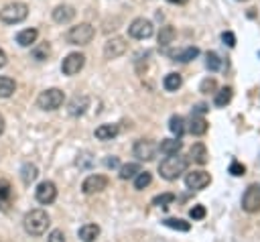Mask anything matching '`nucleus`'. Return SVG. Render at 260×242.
<instances>
[{"label": "nucleus", "mask_w": 260, "mask_h": 242, "mask_svg": "<svg viewBox=\"0 0 260 242\" xmlns=\"http://www.w3.org/2000/svg\"><path fill=\"white\" fill-rule=\"evenodd\" d=\"M12 197H14V193H12L10 181L8 179H0V209H8Z\"/></svg>", "instance_id": "f3484780"}, {"label": "nucleus", "mask_w": 260, "mask_h": 242, "mask_svg": "<svg viewBox=\"0 0 260 242\" xmlns=\"http://www.w3.org/2000/svg\"><path fill=\"white\" fill-rule=\"evenodd\" d=\"M152 183V175L148 173V171H140L136 177H134V189H144V187H148Z\"/></svg>", "instance_id": "2f4dec72"}, {"label": "nucleus", "mask_w": 260, "mask_h": 242, "mask_svg": "<svg viewBox=\"0 0 260 242\" xmlns=\"http://www.w3.org/2000/svg\"><path fill=\"white\" fill-rule=\"evenodd\" d=\"M20 177H22V181L28 185V183H32V181L39 177V169H37L32 163H24V165L20 167Z\"/></svg>", "instance_id": "cd10ccee"}, {"label": "nucleus", "mask_w": 260, "mask_h": 242, "mask_svg": "<svg viewBox=\"0 0 260 242\" xmlns=\"http://www.w3.org/2000/svg\"><path fill=\"white\" fill-rule=\"evenodd\" d=\"M156 153H158V144L152 142V140H148V138H140L132 146V155L138 161H152L156 157Z\"/></svg>", "instance_id": "423d86ee"}, {"label": "nucleus", "mask_w": 260, "mask_h": 242, "mask_svg": "<svg viewBox=\"0 0 260 242\" xmlns=\"http://www.w3.org/2000/svg\"><path fill=\"white\" fill-rule=\"evenodd\" d=\"M63 102H65V94L57 87H49V89L41 92L37 98V106L41 110H57Z\"/></svg>", "instance_id": "39448f33"}, {"label": "nucleus", "mask_w": 260, "mask_h": 242, "mask_svg": "<svg viewBox=\"0 0 260 242\" xmlns=\"http://www.w3.org/2000/svg\"><path fill=\"white\" fill-rule=\"evenodd\" d=\"M47 240L49 242H65V234H63V230H53Z\"/></svg>", "instance_id": "ea45409f"}, {"label": "nucleus", "mask_w": 260, "mask_h": 242, "mask_svg": "<svg viewBox=\"0 0 260 242\" xmlns=\"http://www.w3.org/2000/svg\"><path fill=\"white\" fill-rule=\"evenodd\" d=\"M85 65V55L83 53H69L63 63H61V71L65 75H77Z\"/></svg>", "instance_id": "9b49d317"}, {"label": "nucleus", "mask_w": 260, "mask_h": 242, "mask_svg": "<svg viewBox=\"0 0 260 242\" xmlns=\"http://www.w3.org/2000/svg\"><path fill=\"white\" fill-rule=\"evenodd\" d=\"M26 16H28V6L24 2H10L0 10V20L6 24L22 22Z\"/></svg>", "instance_id": "20e7f679"}, {"label": "nucleus", "mask_w": 260, "mask_h": 242, "mask_svg": "<svg viewBox=\"0 0 260 242\" xmlns=\"http://www.w3.org/2000/svg\"><path fill=\"white\" fill-rule=\"evenodd\" d=\"M162 224H165L167 228L177 230V232H189V230H191V224L185 222V220H181V218H167V220H162Z\"/></svg>", "instance_id": "c85d7f7f"}, {"label": "nucleus", "mask_w": 260, "mask_h": 242, "mask_svg": "<svg viewBox=\"0 0 260 242\" xmlns=\"http://www.w3.org/2000/svg\"><path fill=\"white\" fill-rule=\"evenodd\" d=\"M118 132H120L118 124H100L95 128V138L98 140H112L114 136H118Z\"/></svg>", "instance_id": "a211bd4d"}, {"label": "nucleus", "mask_w": 260, "mask_h": 242, "mask_svg": "<svg viewBox=\"0 0 260 242\" xmlns=\"http://www.w3.org/2000/svg\"><path fill=\"white\" fill-rule=\"evenodd\" d=\"M106 165H108V167H116V165H118V159H116V157H112V159H106Z\"/></svg>", "instance_id": "79ce46f5"}, {"label": "nucleus", "mask_w": 260, "mask_h": 242, "mask_svg": "<svg viewBox=\"0 0 260 242\" xmlns=\"http://www.w3.org/2000/svg\"><path fill=\"white\" fill-rule=\"evenodd\" d=\"M108 183H110V181H108L106 175L95 173V175H89V177L83 179V183H81V191H83L85 195H93V193L104 191V189L108 187Z\"/></svg>", "instance_id": "9d476101"}, {"label": "nucleus", "mask_w": 260, "mask_h": 242, "mask_svg": "<svg viewBox=\"0 0 260 242\" xmlns=\"http://www.w3.org/2000/svg\"><path fill=\"white\" fill-rule=\"evenodd\" d=\"M181 146H183L181 138H165V140H160L158 150L165 153V155H177L181 150Z\"/></svg>", "instance_id": "412c9836"}, {"label": "nucleus", "mask_w": 260, "mask_h": 242, "mask_svg": "<svg viewBox=\"0 0 260 242\" xmlns=\"http://www.w3.org/2000/svg\"><path fill=\"white\" fill-rule=\"evenodd\" d=\"M152 33H154V26H152V22L146 20V18H134V20L130 22V26H128V35H130L132 39H138V41L148 39Z\"/></svg>", "instance_id": "1a4fd4ad"}, {"label": "nucleus", "mask_w": 260, "mask_h": 242, "mask_svg": "<svg viewBox=\"0 0 260 242\" xmlns=\"http://www.w3.org/2000/svg\"><path fill=\"white\" fill-rule=\"evenodd\" d=\"M89 106V100L87 96H75L71 102H69V114L71 116H81Z\"/></svg>", "instance_id": "6ab92c4d"}, {"label": "nucleus", "mask_w": 260, "mask_h": 242, "mask_svg": "<svg viewBox=\"0 0 260 242\" xmlns=\"http://www.w3.org/2000/svg\"><path fill=\"white\" fill-rule=\"evenodd\" d=\"M205 65H207L209 71H219V69H221V59H219V55L213 53V51H209V53H207V59H205Z\"/></svg>", "instance_id": "f704fd0d"}, {"label": "nucleus", "mask_w": 260, "mask_h": 242, "mask_svg": "<svg viewBox=\"0 0 260 242\" xmlns=\"http://www.w3.org/2000/svg\"><path fill=\"white\" fill-rule=\"evenodd\" d=\"M77 234H79V238H81L83 242H93V240L100 236V226H98V224H83Z\"/></svg>", "instance_id": "4be33fe9"}, {"label": "nucleus", "mask_w": 260, "mask_h": 242, "mask_svg": "<svg viewBox=\"0 0 260 242\" xmlns=\"http://www.w3.org/2000/svg\"><path fill=\"white\" fill-rule=\"evenodd\" d=\"M16 92V83L10 77H0V98H10Z\"/></svg>", "instance_id": "7c9ffc66"}, {"label": "nucleus", "mask_w": 260, "mask_h": 242, "mask_svg": "<svg viewBox=\"0 0 260 242\" xmlns=\"http://www.w3.org/2000/svg\"><path fill=\"white\" fill-rule=\"evenodd\" d=\"M238 2H246V0H238Z\"/></svg>", "instance_id": "a18cd8bd"}, {"label": "nucleus", "mask_w": 260, "mask_h": 242, "mask_svg": "<svg viewBox=\"0 0 260 242\" xmlns=\"http://www.w3.org/2000/svg\"><path fill=\"white\" fill-rule=\"evenodd\" d=\"M242 209L248 214H258L260 211V187L250 185L244 195H242Z\"/></svg>", "instance_id": "6e6552de"}, {"label": "nucleus", "mask_w": 260, "mask_h": 242, "mask_svg": "<svg viewBox=\"0 0 260 242\" xmlns=\"http://www.w3.org/2000/svg\"><path fill=\"white\" fill-rule=\"evenodd\" d=\"M37 37H39V31L37 28H24V31H20L16 35V43L20 47H30V45H35Z\"/></svg>", "instance_id": "aec40b11"}, {"label": "nucleus", "mask_w": 260, "mask_h": 242, "mask_svg": "<svg viewBox=\"0 0 260 242\" xmlns=\"http://www.w3.org/2000/svg\"><path fill=\"white\" fill-rule=\"evenodd\" d=\"M173 201H175V195H173V193H160V195H156V197L152 199V205L167 209V207H169Z\"/></svg>", "instance_id": "72a5a7b5"}, {"label": "nucleus", "mask_w": 260, "mask_h": 242, "mask_svg": "<svg viewBox=\"0 0 260 242\" xmlns=\"http://www.w3.org/2000/svg\"><path fill=\"white\" fill-rule=\"evenodd\" d=\"M169 130L177 136V138H181L183 134H185V118L183 116H171V120H169Z\"/></svg>", "instance_id": "393cba45"}, {"label": "nucleus", "mask_w": 260, "mask_h": 242, "mask_svg": "<svg viewBox=\"0 0 260 242\" xmlns=\"http://www.w3.org/2000/svg\"><path fill=\"white\" fill-rule=\"evenodd\" d=\"M93 37H95V28H93L89 22H79V24L71 26V28L67 31V35H65L67 43L79 45V47H81V45H89Z\"/></svg>", "instance_id": "7ed1b4c3"}, {"label": "nucleus", "mask_w": 260, "mask_h": 242, "mask_svg": "<svg viewBox=\"0 0 260 242\" xmlns=\"http://www.w3.org/2000/svg\"><path fill=\"white\" fill-rule=\"evenodd\" d=\"M197 55H199V49H197V47H185V49L173 53V59H175V61H181V63H187V61L195 59Z\"/></svg>", "instance_id": "b1692460"}, {"label": "nucleus", "mask_w": 260, "mask_h": 242, "mask_svg": "<svg viewBox=\"0 0 260 242\" xmlns=\"http://www.w3.org/2000/svg\"><path fill=\"white\" fill-rule=\"evenodd\" d=\"M6 63H8V57H6V53H4L2 49H0V69H2V67H4Z\"/></svg>", "instance_id": "a19ab883"}, {"label": "nucleus", "mask_w": 260, "mask_h": 242, "mask_svg": "<svg viewBox=\"0 0 260 242\" xmlns=\"http://www.w3.org/2000/svg\"><path fill=\"white\" fill-rule=\"evenodd\" d=\"M124 51H126V41H124L122 37H112V39H108L106 45H104V55H106V59H118L120 55H124Z\"/></svg>", "instance_id": "ddd939ff"}, {"label": "nucleus", "mask_w": 260, "mask_h": 242, "mask_svg": "<svg viewBox=\"0 0 260 242\" xmlns=\"http://www.w3.org/2000/svg\"><path fill=\"white\" fill-rule=\"evenodd\" d=\"M189 218L191 220H203L205 218V207L203 205H193L189 209Z\"/></svg>", "instance_id": "e433bc0d"}, {"label": "nucleus", "mask_w": 260, "mask_h": 242, "mask_svg": "<svg viewBox=\"0 0 260 242\" xmlns=\"http://www.w3.org/2000/svg\"><path fill=\"white\" fill-rule=\"evenodd\" d=\"M35 197H37V201L43 203V205L53 203V201L57 199V185H55L53 181H43V183H39V187L35 189Z\"/></svg>", "instance_id": "f8f14e48"}, {"label": "nucleus", "mask_w": 260, "mask_h": 242, "mask_svg": "<svg viewBox=\"0 0 260 242\" xmlns=\"http://www.w3.org/2000/svg\"><path fill=\"white\" fill-rule=\"evenodd\" d=\"M73 16H75V8L69 6V4H59V6H55V10H53V20L59 22V24L71 22Z\"/></svg>", "instance_id": "4468645a"}, {"label": "nucleus", "mask_w": 260, "mask_h": 242, "mask_svg": "<svg viewBox=\"0 0 260 242\" xmlns=\"http://www.w3.org/2000/svg\"><path fill=\"white\" fill-rule=\"evenodd\" d=\"M215 89H217V83H215L213 77L203 79L201 85H199V92H201V94H215Z\"/></svg>", "instance_id": "c9c22d12"}, {"label": "nucleus", "mask_w": 260, "mask_h": 242, "mask_svg": "<svg viewBox=\"0 0 260 242\" xmlns=\"http://www.w3.org/2000/svg\"><path fill=\"white\" fill-rule=\"evenodd\" d=\"M187 163H189V161H187L185 157H181L179 153H177V155H167V159H162V161L158 163V173H160L162 179L175 181V179H179V177L185 173Z\"/></svg>", "instance_id": "f257e3e1"}, {"label": "nucleus", "mask_w": 260, "mask_h": 242, "mask_svg": "<svg viewBox=\"0 0 260 242\" xmlns=\"http://www.w3.org/2000/svg\"><path fill=\"white\" fill-rule=\"evenodd\" d=\"M49 224H51V220H49V216H47L45 209H30L24 216V220H22V226H24L26 234H30V236L45 234L47 228H49Z\"/></svg>", "instance_id": "f03ea898"}, {"label": "nucleus", "mask_w": 260, "mask_h": 242, "mask_svg": "<svg viewBox=\"0 0 260 242\" xmlns=\"http://www.w3.org/2000/svg\"><path fill=\"white\" fill-rule=\"evenodd\" d=\"M187 130H189L191 134H195V136H201V134L207 132V120H205L201 114H193L191 120H189Z\"/></svg>", "instance_id": "dca6fc26"}, {"label": "nucleus", "mask_w": 260, "mask_h": 242, "mask_svg": "<svg viewBox=\"0 0 260 242\" xmlns=\"http://www.w3.org/2000/svg\"><path fill=\"white\" fill-rule=\"evenodd\" d=\"M183 85V77H181V73H167L165 75V79H162V87L167 89V92H177L179 87Z\"/></svg>", "instance_id": "5701e85b"}, {"label": "nucleus", "mask_w": 260, "mask_h": 242, "mask_svg": "<svg viewBox=\"0 0 260 242\" xmlns=\"http://www.w3.org/2000/svg\"><path fill=\"white\" fill-rule=\"evenodd\" d=\"M209 183H211V175H209L207 171H203V169H195V171H189V173L185 175V185H187V189H191V191H201V189H205Z\"/></svg>", "instance_id": "0eeeda50"}, {"label": "nucleus", "mask_w": 260, "mask_h": 242, "mask_svg": "<svg viewBox=\"0 0 260 242\" xmlns=\"http://www.w3.org/2000/svg\"><path fill=\"white\" fill-rule=\"evenodd\" d=\"M232 96H234V92H232V87H221L219 92H215V98H213V104H215L217 108H223V106H228V104L232 102Z\"/></svg>", "instance_id": "bb28decb"}, {"label": "nucleus", "mask_w": 260, "mask_h": 242, "mask_svg": "<svg viewBox=\"0 0 260 242\" xmlns=\"http://www.w3.org/2000/svg\"><path fill=\"white\" fill-rule=\"evenodd\" d=\"M167 2H171V4H187L189 0H167Z\"/></svg>", "instance_id": "37998d69"}, {"label": "nucleus", "mask_w": 260, "mask_h": 242, "mask_svg": "<svg viewBox=\"0 0 260 242\" xmlns=\"http://www.w3.org/2000/svg\"><path fill=\"white\" fill-rule=\"evenodd\" d=\"M221 41H223L228 47H236V35H234L232 31H225V33H221Z\"/></svg>", "instance_id": "58836bf2"}, {"label": "nucleus", "mask_w": 260, "mask_h": 242, "mask_svg": "<svg viewBox=\"0 0 260 242\" xmlns=\"http://www.w3.org/2000/svg\"><path fill=\"white\" fill-rule=\"evenodd\" d=\"M2 132H4V116L0 114V136H2Z\"/></svg>", "instance_id": "c03bdc74"}, {"label": "nucleus", "mask_w": 260, "mask_h": 242, "mask_svg": "<svg viewBox=\"0 0 260 242\" xmlns=\"http://www.w3.org/2000/svg\"><path fill=\"white\" fill-rule=\"evenodd\" d=\"M175 37H177V31L167 24V26H162L160 33H158V45H160V47H169V45L175 41Z\"/></svg>", "instance_id": "a878e982"}, {"label": "nucleus", "mask_w": 260, "mask_h": 242, "mask_svg": "<svg viewBox=\"0 0 260 242\" xmlns=\"http://www.w3.org/2000/svg\"><path fill=\"white\" fill-rule=\"evenodd\" d=\"M49 55H51L49 43H41V45H37V47L32 49V57H35L37 61H45V59H49Z\"/></svg>", "instance_id": "473e14b6"}, {"label": "nucleus", "mask_w": 260, "mask_h": 242, "mask_svg": "<svg viewBox=\"0 0 260 242\" xmlns=\"http://www.w3.org/2000/svg\"><path fill=\"white\" fill-rule=\"evenodd\" d=\"M228 171H230V173H232L234 177H242V175L246 173V167H244L242 163H238V161H234V163L230 165V169H228Z\"/></svg>", "instance_id": "4c0bfd02"}, {"label": "nucleus", "mask_w": 260, "mask_h": 242, "mask_svg": "<svg viewBox=\"0 0 260 242\" xmlns=\"http://www.w3.org/2000/svg\"><path fill=\"white\" fill-rule=\"evenodd\" d=\"M189 159L197 165H205L209 161V155H207V148L203 142H195L191 148H189Z\"/></svg>", "instance_id": "2eb2a0df"}, {"label": "nucleus", "mask_w": 260, "mask_h": 242, "mask_svg": "<svg viewBox=\"0 0 260 242\" xmlns=\"http://www.w3.org/2000/svg\"><path fill=\"white\" fill-rule=\"evenodd\" d=\"M142 169H140V165L138 163H128V165H124V167H120V179H134L138 173H140Z\"/></svg>", "instance_id": "c756f323"}]
</instances>
